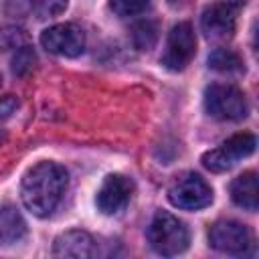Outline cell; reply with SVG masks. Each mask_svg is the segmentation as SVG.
I'll list each match as a JSON object with an SVG mask.
<instances>
[{
    "label": "cell",
    "instance_id": "6da1fadb",
    "mask_svg": "<svg viewBox=\"0 0 259 259\" xmlns=\"http://www.w3.org/2000/svg\"><path fill=\"white\" fill-rule=\"evenodd\" d=\"M67 182L69 174L61 164L38 162L22 176L20 198L34 217H49L59 206Z\"/></svg>",
    "mask_w": 259,
    "mask_h": 259
},
{
    "label": "cell",
    "instance_id": "7a4b0ae2",
    "mask_svg": "<svg viewBox=\"0 0 259 259\" xmlns=\"http://www.w3.org/2000/svg\"><path fill=\"white\" fill-rule=\"evenodd\" d=\"M148 241L152 249L164 257H174L188 247V229L180 219L166 210H158L148 227Z\"/></svg>",
    "mask_w": 259,
    "mask_h": 259
},
{
    "label": "cell",
    "instance_id": "3957f363",
    "mask_svg": "<svg viewBox=\"0 0 259 259\" xmlns=\"http://www.w3.org/2000/svg\"><path fill=\"white\" fill-rule=\"evenodd\" d=\"M204 109L210 117L221 121H239L247 115L249 105L241 89L233 85L214 83L204 91Z\"/></svg>",
    "mask_w": 259,
    "mask_h": 259
},
{
    "label": "cell",
    "instance_id": "277c9868",
    "mask_svg": "<svg viewBox=\"0 0 259 259\" xmlns=\"http://www.w3.org/2000/svg\"><path fill=\"white\" fill-rule=\"evenodd\" d=\"M168 200L176 208L198 210L212 202V188L206 180L194 172H186L178 176L168 188Z\"/></svg>",
    "mask_w": 259,
    "mask_h": 259
},
{
    "label": "cell",
    "instance_id": "5b68a950",
    "mask_svg": "<svg viewBox=\"0 0 259 259\" xmlns=\"http://www.w3.org/2000/svg\"><path fill=\"white\" fill-rule=\"evenodd\" d=\"M255 146H257V140L253 134H235L231 136L227 142H223L219 148L206 152L202 156V164L206 170L210 172H225V170H231L241 158H247L255 152Z\"/></svg>",
    "mask_w": 259,
    "mask_h": 259
},
{
    "label": "cell",
    "instance_id": "8992f818",
    "mask_svg": "<svg viewBox=\"0 0 259 259\" xmlns=\"http://www.w3.org/2000/svg\"><path fill=\"white\" fill-rule=\"evenodd\" d=\"M241 8H243L241 0L210 2L202 10V16H200V26H202L204 34L210 38H217V40H225V38L233 36Z\"/></svg>",
    "mask_w": 259,
    "mask_h": 259
},
{
    "label": "cell",
    "instance_id": "52a82bcc",
    "mask_svg": "<svg viewBox=\"0 0 259 259\" xmlns=\"http://www.w3.org/2000/svg\"><path fill=\"white\" fill-rule=\"evenodd\" d=\"M194 53H196V36L190 22H178L176 26H172L168 34L166 49L160 61L168 71H182L192 61Z\"/></svg>",
    "mask_w": 259,
    "mask_h": 259
},
{
    "label": "cell",
    "instance_id": "ba28073f",
    "mask_svg": "<svg viewBox=\"0 0 259 259\" xmlns=\"http://www.w3.org/2000/svg\"><path fill=\"white\" fill-rule=\"evenodd\" d=\"M40 45L59 57H79L85 49V32L73 22L53 24L42 30Z\"/></svg>",
    "mask_w": 259,
    "mask_h": 259
},
{
    "label": "cell",
    "instance_id": "9c48e42d",
    "mask_svg": "<svg viewBox=\"0 0 259 259\" xmlns=\"http://www.w3.org/2000/svg\"><path fill=\"white\" fill-rule=\"evenodd\" d=\"M208 241H210V247L221 253L243 255L251 245V231L239 221L225 219V221H217L210 227Z\"/></svg>",
    "mask_w": 259,
    "mask_h": 259
},
{
    "label": "cell",
    "instance_id": "30bf717a",
    "mask_svg": "<svg viewBox=\"0 0 259 259\" xmlns=\"http://www.w3.org/2000/svg\"><path fill=\"white\" fill-rule=\"evenodd\" d=\"M132 190H134L132 180H127L121 174H109L103 180V184L95 196V204H97L99 212H103V214L121 212L132 198Z\"/></svg>",
    "mask_w": 259,
    "mask_h": 259
},
{
    "label": "cell",
    "instance_id": "8fae6325",
    "mask_svg": "<svg viewBox=\"0 0 259 259\" xmlns=\"http://www.w3.org/2000/svg\"><path fill=\"white\" fill-rule=\"evenodd\" d=\"M55 257H93L95 255V241L85 231H67L59 235L53 243Z\"/></svg>",
    "mask_w": 259,
    "mask_h": 259
},
{
    "label": "cell",
    "instance_id": "7c38bea8",
    "mask_svg": "<svg viewBox=\"0 0 259 259\" xmlns=\"http://www.w3.org/2000/svg\"><path fill=\"white\" fill-rule=\"evenodd\" d=\"M231 196L233 202L245 210H257L259 206V192H257V174L253 170L243 172L237 176L231 184Z\"/></svg>",
    "mask_w": 259,
    "mask_h": 259
},
{
    "label": "cell",
    "instance_id": "4fadbf2b",
    "mask_svg": "<svg viewBox=\"0 0 259 259\" xmlns=\"http://www.w3.org/2000/svg\"><path fill=\"white\" fill-rule=\"evenodd\" d=\"M24 235H26V223L22 214L10 204L0 206V245H14L22 241Z\"/></svg>",
    "mask_w": 259,
    "mask_h": 259
},
{
    "label": "cell",
    "instance_id": "5bb4252c",
    "mask_svg": "<svg viewBox=\"0 0 259 259\" xmlns=\"http://www.w3.org/2000/svg\"><path fill=\"white\" fill-rule=\"evenodd\" d=\"M158 40V24L152 20H140L132 26V42L138 51H150Z\"/></svg>",
    "mask_w": 259,
    "mask_h": 259
},
{
    "label": "cell",
    "instance_id": "9a60e30c",
    "mask_svg": "<svg viewBox=\"0 0 259 259\" xmlns=\"http://www.w3.org/2000/svg\"><path fill=\"white\" fill-rule=\"evenodd\" d=\"M208 67L219 73H239L243 71V61L237 53L229 49H217L208 57Z\"/></svg>",
    "mask_w": 259,
    "mask_h": 259
},
{
    "label": "cell",
    "instance_id": "2e32d148",
    "mask_svg": "<svg viewBox=\"0 0 259 259\" xmlns=\"http://www.w3.org/2000/svg\"><path fill=\"white\" fill-rule=\"evenodd\" d=\"M67 0H30V10L36 18H51L65 12Z\"/></svg>",
    "mask_w": 259,
    "mask_h": 259
},
{
    "label": "cell",
    "instance_id": "e0dca14e",
    "mask_svg": "<svg viewBox=\"0 0 259 259\" xmlns=\"http://www.w3.org/2000/svg\"><path fill=\"white\" fill-rule=\"evenodd\" d=\"M36 63V55L30 47H20L16 49V55L12 59V73L14 75H26Z\"/></svg>",
    "mask_w": 259,
    "mask_h": 259
},
{
    "label": "cell",
    "instance_id": "ac0fdd59",
    "mask_svg": "<svg viewBox=\"0 0 259 259\" xmlns=\"http://www.w3.org/2000/svg\"><path fill=\"white\" fill-rule=\"evenodd\" d=\"M109 6L117 16H136L150 6V0H109Z\"/></svg>",
    "mask_w": 259,
    "mask_h": 259
},
{
    "label": "cell",
    "instance_id": "d6986e66",
    "mask_svg": "<svg viewBox=\"0 0 259 259\" xmlns=\"http://www.w3.org/2000/svg\"><path fill=\"white\" fill-rule=\"evenodd\" d=\"M24 40H26V34H24L22 28L8 26V28L0 30V49H4V51L20 49V47H24Z\"/></svg>",
    "mask_w": 259,
    "mask_h": 259
},
{
    "label": "cell",
    "instance_id": "ffe728a7",
    "mask_svg": "<svg viewBox=\"0 0 259 259\" xmlns=\"http://www.w3.org/2000/svg\"><path fill=\"white\" fill-rule=\"evenodd\" d=\"M18 107V101L12 97V95H8V97H4L2 101H0V119H4V117H8L14 109Z\"/></svg>",
    "mask_w": 259,
    "mask_h": 259
},
{
    "label": "cell",
    "instance_id": "44dd1931",
    "mask_svg": "<svg viewBox=\"0 0 259 259\" xmlns=\"http://www.w3.org/2000/svg\"><path fill=\"white\" fill-rule=\"evenodd\" d=\"M0 85H2V77H0Z\"/></svg>",
    "mask_w": 259,
    "mask_h": 259
},
{
    "label": "cell",
    "instance_id": "7402d4cb",
    "mask_svg": "<svg viewBox=\"0 0 259 259\" xmlns=\"http://www.w3.org/2000/svg\"><path fill=\"white\" fill-rule=\"evenodd\" d=\"M0 140H2V136H0Z\"/></svg>",
    "mask_w": 259,
    "mask_h": 259
}]
</instances>
